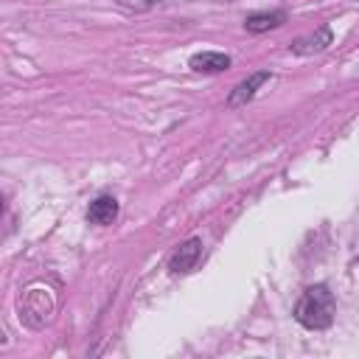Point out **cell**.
<instances>
[{
  "instance_id": "cell-1",
  "label": "cell",
  "mask_w": 359,
  "mask_h": 359,
  "mask_svg": "<svg viewBox=\"0 0 359 359\" xmlns=\"http://www.w3.org/2000/svg\"><path fill=\"white\" fill-rule=\"evenodd\" d=\"M294 317L300 325L306 328H328L334 320V294L325 286H311L306 289V294L297 300Z\"/></svg>"
},
{
  "instance_id": "cell-2",
  "label": "cell",
  "mask_w": 359,
  "mask_h": 359,
  "mask_svg": "<svg viewBox=\"0 0 359 359\" xmlns=\"http://www.w3.org/2000/svg\"><path fill=\"white\" fill-rule=\"evenodd\" d=\"M199 255H202V244H199L196 238L185 241V244L171 255V272H188V269H194L196 261H199Z\"/></svg>"
},
{
  "instance_id": "cell-3",
  "label": "cell",
  "mask_w": 359,
  "mask_h": 359,
  "mask_svg": "<svg viewBox=\"0 0 359 359\" xmlns=\"http://www.w3.org/2000/svg\"><path fill=\"white\" fill-rule=\"evenodd\" d=\"M115 216H118V202H115L112 196H98V199L90 205V210H87V219H90L93 224H112Z\"/></svg>"
},
{
  "instance_id": "cell-4",
  "label": "cell",
  "mask_w": 359,
  "mask_h": 359,
  "mask_svg": "<svg viewBox=\"0 0 359 359\" xmlns=\"http://www.w3.org/2000/svg\"><path fill=\"white\" fill-rule=\"evenodd\" d=\"M227 65H230V59H227L224 53H196V56L191 59V67L199 70V73H219V70H224Z\"/></svg>"
},
{
  "instance_id": "cell-5",
  "label": "cell",
  "mask_w": 359,
  "mask_h": 359,
  "mask_svg": "<svg viewBox=\"0 0 359 359\" xmlns=\"http://www.w3.org/2000/svg\"><path fill=\"white\" fill-rule=\"evenodd\" d=\"M269 79V73H255L250 81H244V84H238L236 87V93L230 95V104H241V101H247V98H252V93H255V87H261L264 81Z\"/></svg>"
},
{
  "instance_id": "cell-6",
  "label": "cell",
  "mask_w": 359,
  "mask_h": 359,
  "mask_svg": "<svg viewBox=\"0 0 359 359\" xmlns=\"http://www.w3.org/2000/svg\"><path fill=\"white\" fill-rule=\"evenodd\" d=\"M280 20H283V14H252V17L247 20V28H250V31H266V28L278 25Z\"/></svg>"
},
{
  "instance_id": "cell-7",
  "label": "cell",
  "mask_w": 359,
  "mask_h": 359,
  "mask_svg": "<svg viewBox=\"0 0 359 359\" xmlns=\"http://www.w3.org/2000/svg\"><path fill=\"white\" fill-rule=\"evenodd\" d=\"M356 272H359V261H356Z\"/></svg>"
}]
</instances>
